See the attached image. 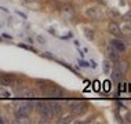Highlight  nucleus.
Returning <instances> with one entry per match:
<instances>
[{
  "mask_svg": "<svg viewBox=\"0 0 131 124\" xmlns=\"http://www.w3.org/2000/svg\"><path fill=\"white\" fill-rule=\"evenodd\" d=\"M112 47L115 48L119 54L126 51V44H124V41L120 40V39H113V40H112Z\"/></svg>",
  "mask_w": 131,
  "mask_h": 124,
  "instance_id": "obj_8",
  "label": "nucleus"
},
{
  "mask_svg": "<svg viewBox=\"0 0 131 124\" xmlns=\"http://www.w3.org/2000/svg\"><path fill=\"white\" fill-rule=\"evenodd\" d=\"M127 119H128L127 121H130V123H131V115H127Z\"/></svg>",
  "mask_w": 131,
  "mask_h": 124,
  "instance_id": "obj_20",
  "label": "nucleus"
},
{
  "mask_svg": "<svg viewBox=\"0 0 131 124\" xmlns=\"http://www.w3.org/2000/svg\"><path fill=\"white\" fill-rule=\"evenodd\" d=\"M36 110H37L39 115H40L41 119H46V121H48L50 119L54 117L50 106H48V102H46V101H39L37 102L36 104Z\"/></svg>",
  "mask_w": 131,
  "mask_h": 124,
  "instance_id": "obj_3",
  "label": "nucleus"
},
{
  "mask_svg": "<svg viewBox=\"0 0 131 124\" xmlns=\"http://www.w3.org/2000/svg\"><path fill=\"white\" fill-rule=\"evenodd\" d=\"M84 35H86V37H88L90 40H93V39H94V35H93V32H91V29H86Z\"/></svg>",
  "mask_w": 131,
  "mask_h": 124,
  "instance_id": "obj_15",
  "label": "nucleus"
},
{
  "mask_svg": "<svg viewBox=\"0 0 131 124\" xmlns=\"http://www.w3.org/2000/svg\"><path fill=\"white\" fill-rule=\"evenodd\" d=\"M43 93H44L46 95H48V97H51V98H59V97H63V91H62V88L59 87V86H57V84H50V86H47Z\"/></svg>",
  "mask_w": 131,
  "mask_h": 124,
  "instance_id": "obj_4",
  "label": "nucleus"
},
{
  "mask_svg": "<svg viewBox=\"0 0 131 124\" xmlns=\"http://www.w3.org/2000/svg\"><path fill=\"white\" fill-rule=\"evenodd\" d=\"M108 29H109V32H111L113 36H120V35H122V29H120V26H119L117 24H115V22L109 24Z\"/></svg>",
  "mask_w": 131,
  "mask_h": 124,
  "instance_id": "obj_9",
  "label": "nucleus"
},
{
  "mask_svg": "<svg viewBox=\"0 0 131 124\" xmlns=\"http://www.w3.org/2000/svg\"><path fill=\"white\" fill-rule=\"evenodd\" d=\"M48 106H50V109H51V112H52V116L54 117H61L62 116V113H63V108H62V105L59 104L58 101H50L48 102Z\"/></svg>",
  "mask_w": 131,
  "mask_h": 124,
  "instance_id": "obj_5",
  "label": "nucleus"
},
{
  "mask_svg": "<svg viewBox=\"0 0 131 124\" xmlns=\"http://www.w3.org/2000/svg\"><path fill=\"white\" fill-rule=\"evenodd\" d=\"M69 109L73 116H83L88 110V104L84 101H73L69 104Z\"/></svg>",
  "mask_w": 131,
  "mask_h": 124,
  "instance_id": "obj_2",
  "label": "nucleus"
},
{
  "mask_svg": "<svg viewBox=\"0 0 131 124\" xmlns=\"http://www.w3.org/2000/svg\"><path fill=\"white\" fill-rule=\"evenodd\" d=\"M8 97H10V94L3 87H0V98H8Z\"/></svg>",
  "mask_w": 131,
  "mask_h": 124,
  "instance_id": "obj_14",
  "label": "nucleus"
},
{
  "mask_svg": "<svg viewBox=\"0 0 131 124\" xmlns=\"http://www.w3.org/2000/svg\"><path fill=\"white\" fill-rule=\"evenodd\" d=\"M86 15L90 19H101L104 14H102L100 7H88L86 10Z\"/></svg>",
  "mask_w": 131,
  "mask_h": 124,
  "instance_id": "obj_6",
  "label": "nucleus"
},
{
  "mask_svg": "<svg viewBox=\"0 0 131 124\" xmlns=\"http://www.w3.org/2000/svg\"><path fill=\"white\" fill-rule=\"evenodd\" d=\"M112 79L116 80V81H122L124 79V73H123L117 66H115V69H113V72H112Z\"/></svg>",
  "mask_w": 131,
  "mask_h": 124,
  "instance_id": "obj_10",
  "label": "nucleus"
},
{
  "mask_svg": "<svg viewBox=\"0 0 131 124\" xmlns=\"http://www.w3.org/2000/svg\"><path fill=\"white\" fill-rule=\"evenodd\" d=\"M3 123H6V120H4L3 116H0V124H3Z\"/></svg>",
  "mask_w": 131,
  "mask_h": 124,
  "instance_id": "obj_19",
  "label": "nucleus"
},
{
  "mask_svg": "<svg viewBox=\"0 0 131 124\" xmlns=\"http://www.w3.org/2000/svg\"><path fill=\"white\" fill-rule=\"evenodd\" d=\"M104 72L106 73V74H109L111 73V62L106 59V61H104Z\"/></svg>",
  "mask_w": 131,
  "mask_h": 124,
  "instance_id": "obj_13",
  "label": "nucleus"
},
{
  "mask_svg": "<svg viewBox=\"0 0 131 124\" xmlns=\"http://www.w3.org/2000/svg\"><path fill=\"white\" fill-rule=\"evenodd\" d=\"M116 66H117V68H119L120 70H122L123 73H126L127 70H128V63H127V62H119Z\"/></svg>",
  "mask_w": 131,
  "mask_h": 124,
  "instance_id": "obj_12",
  "label": "nucleus"
},
{
  "mask_svg": "<svg viewBox=\"0 0 131 124\" xmlns=\"http://www.w3.org/2000/svg\"><path fill=\"white\" fill-rule=\"evenodd\" d=\"M15 84V77L13 74H8V73H4L0 76V86L3 87H11Z\"/></svg>",
  "mask_w": 131,
  "mask_h": 124,
  "instance_id": "obj_7",
  "label": "nucleus"
},
{
  "mask_svg": "<svg viewBox=\"0 0 131 124\" xmlns=\"http://www.w3.org/2000/svg\"><path fill=\"white\" fill-rule=\"evenodd\" d=\"M124 19H126V21H131V10L124 14Z\"/></svg>",
  "mask_w": 131,
  "mask_h": 124,
  "instance_id": "obj_17",
  "label": "nucleus"
},
{
  "mask_svg": "<svg viewBox=\"0 0 131 124\" xmlns=\"http://www.w3.org/2000/svg\"><path fill=\"white\" fill-rule=\"evenodd\" d=\"M108 57L111 58V61H116V59L119 58V52L116 51L113 47H111V48L108 50Z\"/></svg>",
  "mask_w": 131,
  "mask_h": 124,
  "instance_id": "obj_11",
  "label": "nucleus"
},
{
  "mask_svg": "<svg viewBox=\"0 0 131 124\" xmlns=\"http://www.w3.org/2000/svg\"><path fill=\"white\" fill-rule=\"evenodd\" d=\"M35 102L32 101H21L15 105V116H26L29 117V115L33 110Z\"/></svg>",
  "mask_w": 131,
  "mask_h": 124,
  "instance_id": "obj_1",
  "label": "nucleus"
},
{
  "mask_svg": "<svg viewBox=\"0 0 131 124\" xmlns=\"http://www.w3.org/2000/svg\"><path fill=\"white\" fill-rule=\"evenodd\" d=\"M36 39L39 40V43H40V44H44V43H46V39H44L43 36H37Z\"/></svg>",
  "mask_w": 131,
  "mask_h": 124,
  "instance_id": "obj_18",
  "label": "nucleus"
},
{
  "mask_svg": "<svg viewBox=\"0 0 131 124\" xmlns=\"http://www.w3.org/2000/svg\"><path fill=\"white\" fill-rule=\"evenodd\" d=\"M72 120H70V117H63V119H59L58 123H70Z\"/></svg>",
  "mask_w": 131,
  "mask_h": 124,
  "instance_id": "obj_16",
  "label": "nucleus"
}]
</instances>
